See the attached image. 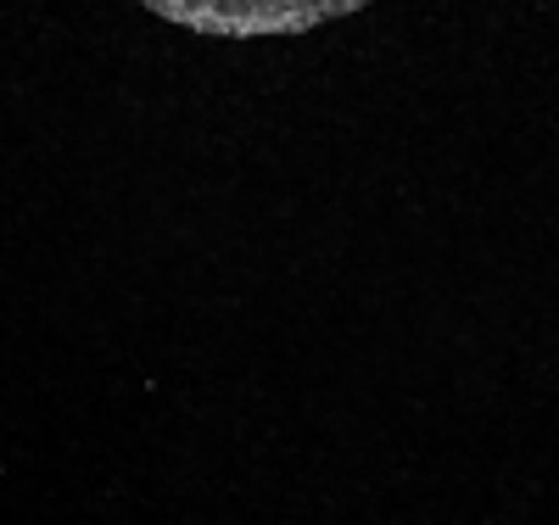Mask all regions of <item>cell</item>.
<instances>
[{"label": "cell", "mask_w": 559, "mask_h": 525, "mask_svg": "<svg viewBox=\"0 0 559 525\" xmlns=\"http://www.w3.org/2000/svg\"><path fill=\"white\" fill-rule=\"evenodd\" d=\"M152 17L207 39H297L358 17L376 0H140Z\"/></svg>", "instance_id": "obj_1"}]
</instances>
